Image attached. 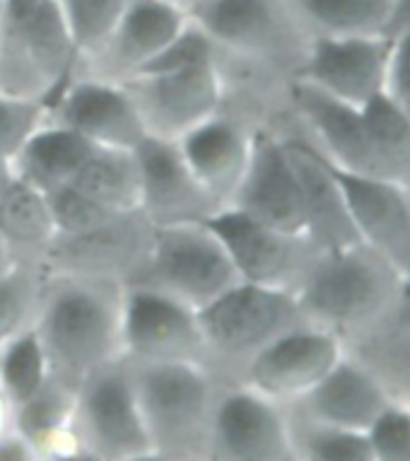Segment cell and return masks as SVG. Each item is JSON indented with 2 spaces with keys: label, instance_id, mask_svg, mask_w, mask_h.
<instances>
[{
  "label": "cell",
  "instance_id": "cell-1",
  "mask_svg": "<svg viewBox=\"0 0 410 461\" xmlns=\"http://www.w3.org/2000/svg\"><path fill=\"white\" fill-rule=\"evenodd\" d=\"M126 285L119 280L46 273L34 321L54 377L80 384L99 367L126 357Z\"/></svg>",
  "mask_w": 410,
  "mask_h": 461
},
{
  "label": "cell",
  "instance_id": "cell-2",
  "mask_svg": "<svg viewBox=\"0 0 410 461\" xmlns=\"http://www.w3.org/2000/svg\"><path fill=\"white\" fill-rule=\"evenodd\" d=\"M401 273L370 244L319 251L295 290L307 321L355 346L387 329Z\"/></svg>",
  "mask_w": 410,
  "mask_h": 461
},
{
  "label": "cell",
  "instance_id": "cell-3",
  "mask_svg": "<svg viewBox=\"0 0 410 461\" xmlns=\"http://www.w3.org/2000/svg\"><path fill=\"white\" fill-rule=\"evenodd\" d=\"M129 360L138 406L157 461H208V435L225 379L193 363Z\"/></svg>",
  "mask_w": 410,
  "mask_h": 461
},
{
  "label": "cell",
  "instance_id": "cell-4",
  "mask_svg": "<svg viewBox=\"0 0 410 461\" xmlns=\"http://www.w3.org/2000/svg\"><path fill=\"white\" fill-rule=\"evenodd\" d=\"M198 319L210 353V367L227 382H239L251 357L259 356L268 343L309 324L295 293L246 280L203 307Z\"/></svg>",
  "mask_w": 410,
  "mask_h": 461
},
{
  "label": "cell",
  "instance_id": "cell-5",
  "mask_svg": "<svg viewBox=\"0 0 410 461\" xmlns=\"http://www.w3.org/2000/svg\"><path fill=\"white\" fill-rule=\"evenodd\" d=\"M77 51L58 0L8 13L0 41V92L51 104L76 76Z\"/></svg>",
  "mask_w": 410,
  "mask_h": 461
},
{
  "label": "cell",
  "instance_id": "cell-6",
  "mask_svg": "<svg viewBox=\"0 0 410 461\" xmlns=\"http://www.w3.org/2000/svg\"><path fill=\"white\" fill-rule=\"evenodd\" d=\"M242 283L227 247L208 222L155 227L150 257L130 285H145L201 312Z\"/></svg>",
  "mask_w": 410,
  "mask_h": 461
},
{
  "label": "cell",
  "instance_id": "cell-7",
  "mask_svg": "<svg viewBox=\"0 0 410 461\" xmlns=\"http://www.w3.org/2000/svg\"><path fill=\"white\" fill-rule=\"evenodd\" d=\"M76 438L80 459L155 461L126 357L77 384Z\"/></svg>",
  "mask_w": 410,
  "mask_h": 461
},
{
  "label": "cell",
  "instance_id": "cell-8",
  "mask_svg": "<svg viewBox=\"0 0 410 461\" xmlns=\"http://www.w3.org/2000/svg\"><path fill=\"white\" fill-rule=\"evenodd\" d=\"M218 59L220 51L215 59L179 68L152 70L123 83L136 102L147 136L182 140L191 129L225 104L227 85Z\"/></svg>",
  "mask_w": 410,
  "mask_h": 461
},
{
  "label": "cell",
  "instance_id": "cell-9",
  "mask_svg": "<svg viewBox=\"0 0 410 461\" xmlns=\"http://www.w3.org/2000/svg\"><path fill=\"white\" fill-rule=\"evenodd\" d=\"M288 406L244 382H222L215 401L208 461H292Z\"/></svg>",
  "mask_w": 410,
  "mask_h": 461
},
{
  "label": "cell",
  "instance_id": "cell-10",
  "mask_svg": "<svg viewBox=\"0 0 410 461\" xmlns=\"http://www.w3.org/2000/svg\"><path fill=\"white\" fill-rule=\"evenodd\" d=\"M268 119H275V113L227 92L213 116L176 140L191 169L222 208L235 198L249 167L256 129Z\"/></svg>",
  "mask_w": 410,
  "mask_h": 461
},
{
  "label": "cell",
  "instance_id": "cell-11",
  "mask_svg": "<svg viewBox=\"0 0 410 461\" xmlns=\"http://www.w3.org/2000/svg\"><path fill=\"white\" fill-rule=\"evenodd\" d=\"M123 350L126 357L143 363H193L210 367L198 312L145 285H126Z\"/></svg>",
  "mask_w": 410,
  "mask_h": 461
},
{
  "label": "cell",
  "instance_id": "cell-12",
  "mask_svg": "<svg viewBox=\"0 0 410 461\" xmlns=\"http://www.w3.org/2000/svg\"><path fill=\"white\" fill-rule=\"evenodd\" d=\"M152 240L155 225L143 212H121L83 235H56L41 258V268L130 285L150 257Z\"/></svg>",
  "mask_w": 410,
  "mask_h": 461
},
{
  "label": "cell",
  "instance_id": "cell-13",
  "mask_svg": "<svg viewBox=\"0 0 410 461\" xmlns=\"http://www.w3.org/2000/svg\"><path fill=\"white\" fill-rule=\"evenodd\" d=\"M210 225L227 247L242 280L256 285L295 293L321 251L309 237L263 225L235 208H222Z\"/></svg>",
  "mask_w": 410,
  "mask_h": 461
},
{
  "label": "cell",
  "instance_id": "cell-14",
  "mask_svg": "<svg viewBox=\"0 0 410 461\" xmlns=\"http://www.w3.org/2000/svg\"><path fill=\"white\" fill-rule=\"evenodd\" d=\"M278 116L256 129L246 175L227 208L290 235L307 237L302 191L278 129Z\"/></svg>",
  "mask_w": 410,
  "mask_h": 461
},
{
  "label": "cell",
  "instance_id": "cell-15",
  "mask_svg": "<svg viewBox=\"0 0 410 461\" xmlns=\"http://www.w3.org/2000/svg\"><path fill=\"white\" fill-rule=\"evenodd\" d=\"M189 20L183 10L165 0H129L104 46L77 63L76 76L129 83L179 37Z\"/></svg>",
  "mask_w": 410,
  "mask_h": 461
},
{
  "label": "cell",
  "instance_id": "cell-16",
  "mask_svg": "<svg viewBox=\"0 0 410 461\" xmlns=\"http://www.w3.org/2000/svg\"><path fill=\"white\" fill-rule=\"evenodd\" d=\"M136 158L140 167V212L155 227L208 222L222 211L176 140L147 136L136 148Z\"/></svg>",
  "mask_w": 410,
  "mask_h": 461
},
{
  "label": "cell",
  "instance_id": "cell-17",
  "mask_svg": "<svg viewBox=\"0 0 410 461\" xmlns=\"http://www.w3.org/2000/svg\"><path fill=\"white\" fill-rule=\"evenodd\" d=\"M343 356L345 346L335 333L321 326L302 324L282 333L259 356L251 357L239 382L288 406L319 384Z\"/></svg>",
  "mask_w": 410,
  "mask_h": 461
},
{
  "label": "cell",
  "instance_id": "cell-18",
  "mask_svg": "<svg viewBox=\"0 0 410 461\" xmlns=\"http://www.w3.org/2000/svg\"><path fill=\"white\" fill-rule=\"evenodd\" d=\"M46 119L68 126L97 148L136 150L147 138L140 112L121 83L73 76L46 106Z\"/></svg>",
  "mask_w": 410,
  "mask_h": 461
},
{
  "label": "cell",
  "instance_id": "cell-19",
  "mask_svg": "<svg viewBox=\"0 0 410 461\" xmlns=\"http://www.w3.org/2000/svg\"><path fill=\"white\" fill-rule=\"evenodd\" d=\"M278 129L299 182L304 225L314 247L321 251H335L362 244L334 167L328 165V159L290 122L288 112L278 116Z\"/></svg>",
  "mask_w": 410,
  "mask_h": 461
},
{
  "label": "cell",
  "instance_id": "cell-20",
  "mask_svg": "<svg viewBox=\"0 0 410 461\" xmlns=\"http://www.w3.org/2000/svg\"><path fill=\"white\" fill-rule=\"evenodd\" d=\"M391 51V37H314L295 80L312 83L352 106H365L387 90Z\"/></svg>",
  "mask_w": 410,
  "mask_h": 461
},
{
  "label": "cell",
  "instance_id": "cell-21",
  "mask_svg": "<svg viewBox=\"0 0 410 461\" xmlns=\"http://www.w3.org/2000/svg\"><path fill=\"white\" fill-rule=\"evenodd\" d=\"M394 401L379 377L345 350L326 377L288 403V411L314 423L367 432Z\"/></svg>",
  "mask_w": 410,
  "mask_h": 461
},
{
  "label": "cell",
  "instance_id": "cell-22",
  "mask_svg": "<svg viewBox=\"0 0 410 461\" xmlns=\"http://www.w3.org/2000/svg\"><path fill=\"white\" fill-rule=\"evenodd\" d=\"M331 167L362 242L379 251L401 273V278L410 276V194L406 186Z\"/></svg>",
  "mask_w": 410,
  "mask_h": 461
},
{
  "label": "cell",
  "instance_id": "cell-23",
  "mask_svg": "<svg viewBox=\"0 0 410 461\" xmlns=\"http://www.w3.org/2000/svg\"><path fill=\"white\" fill-rule=\"evenodd\" d=\"M77 384L49 377L39 392L15 406L13 428L37 454V461L80 459L76 438Z\"/></svg>",
  "mask_w": 410,
  "mask_h": 461
},
{
  "label": "cell",
  "instance_id": "cell-24",
  "mask_svg": "<svg viewBox=\"0 0 410 461\" xmlns=\"http://www.w3.org/2000/svg\"><path fill=\"white\" fill-rule=\"evenodd\" d=\"M94 150L97 145H92L87 138L46 119L15 155L13 169L22 182L49 194L73 182Z\"/></svg>",
  "mask_w": 410,
  "mask_h": 461
},
{
  "label": "cell",
  "instance_id": "cell-25",
  "mask_svg": "<svg viewBox=\"0 0 410 461\" xmlns=\"http://www.w3.org/2000/svg\"><path fill=\"white\" fill-rule=\"evenodd\" d=\"M0 237L8 242L17 261L39 266L56 237L54 215L46 194L22 182L17 175L0 201Z\"/></svg>",
  "mask_w": 410,
  "mask_h": 461
},
{
  "label": "cell",
  "instance_id": "cell-26",
  "mask_svg": "<svg viewBox=\"0 0 410 461\" xmlns=\"http://www.w3.org/2000/svg\"><path fill=\"white\" fill-rule=\"evenodd\" d=\"M309 37H387L394 0H288Z\"/></svg>",
  "mask_w": 410,
  "mask_h": 461
},
{
  "label": "cell",
  "instance_id": "cell-27",
  "mask_svg": "<svg viewBox=\"0 0 410 461\" xmlns=\"http://www.w3.org/2000/svg\"><path fill=\"white\" fill-rule=\"evenodd\" d=\"M73 186L109 211H140V167L136 150L97 148L73 179Z\"/></svg>",
  "mask_w": 410,
  "mask_h": 461
},
{
  "label": "cell",
  "instance_id": "cell-28",
  "mask_svg": "<svg viewBox=\"0 0 410 461\" xmlns=\"http://www.w3.org/2000/svg\"><path fill=\"white\" fill-rule=\"evenodd\" d=\"M362 109L367 131L372 138L374 150L387 169L391 182L408 186L410 184V116L388 97L387 90L374 95Z\"/></svg>",
  "mask_w": 410,
  "mask_h": 461
},
{
  "label": "cell",
  "instance_id": "cell-29",
  "mask_svg": "<svg viewBox=\"0 0 410 461\" xmlns=\"http://www.w3.org/2000/svg\"><path fill=\"white\" fill-rule=\"evenodd\" d=\"M290 432L295 459L312 461H374L370 435L360 430H345L334 425H321L290 413Z\"/></svg>",
  "mask_w": 410,
  "mask_h": 461
},
{
  "label": "cell",
  "instance_id": "cell-30",
  "mask_svg": "<svg viewBox=\"0 0 410 461\" xmlns=\"http://www.w3.org/2000/svg\"><path fill=\"white\" fill-rule=\"evenodd\" d=\"M41 290H44V268L31 261H17L0 278V348L34 326Z\"/></svg>",
  "mask_w": 410,
  "mask_h": 461
},
{
  "label": "cell",
  "instance_id": "cell-31",
  "mask_svg": "<svg viewBox=\"0 0 410 461\" xmlns=\"http://www.w3.org/2000/svg\"><path fill=\"white\" fill-rule=\"evenodd\" d=\"M51 377L49 357L34 326L0 348V386L13 403H22Z\"/></svg>",
  "mask_w": 410,
  "mask_h": 461
},
{
  "label": "cell",
  "instance_id": "cell-32",
  "mask_svg": "<svg viewBox=\"0 0 410 461\" xmlns=\"http://www.w3.org/2000/svg\"><path fill=\"white\" fill-rule=\"evenodd\" d=\"M345 350H352L350 356L367 365L387 386V392L391 396L398 393L401 403L410 409V336L381 331Z\"/></svg>",
  "mask_w": 410,
  "mask_h": 461
},
{
  "label": "cell",
  "instance_id": "cell-33",
  "mask_svg": "<svg viewBox=\"0 0 410 461\" xmlns=\"http://www.w3.org/2000/svg\"><path fill=\"white\" fill-rule=\"evenodd\" d=\"M58 5L73 34L80 63L104 46L116 23L121 20L129 0H58Z\"/></svg>",
  "mask_w": 410,
  "mask_h": 461
},
{
  "label": "cell",
  "instance_id": "cell-34",
  "mask_svg": "<svg viewBox=\"0 0 410 461\" xmlns=\"http://www.w3.org/2000/svg\"><path fill=\"white\" fill-rule=\"evenodd\" d=\"M46 198H49L51 215H54L56 235H83L94 227L104 225L116 215H121V212L109 211L107 205L97 203L94 198L83 194L73 184L49 191Z\"/></svg>",
  "mask_w": 410,
  "mask_h": 461
},
{
  "label": "cell",
  "instance_id": "cell-35",
  "mask_svg": "<svg viewBox=\"0 0 410 461\" xmlns=\"http://www.w3.org/2000/svg\"><path fill=\"white\" fill-rule=\"evenodd\" d=\"M46 122V104L0 92V158L15 159L22 145Z\"/></svg>",
  "mask_w": 410,
  "mask_h": 461
},
{
  "label": "cell",
  "instance_id": "cell-36",
  "mask_svg": "<svg viewBox=\"0 0 410 461\" xmlns=\"http://www.w3.org/2000/svg\"><path fill=\"white\" fill-rule=\"evenodd\" d=\"M374 461H410V409L391 403L367 430Z\"/></svg>",
  "mask_w": 410,
  "mask_h": 461
},
{
  "label": "cell",
  "instance_id": "cell-37",
  "mask_svg": "<svg viewBox=\"0 0 410 461\" xmlns=\"http://www.w3.org/2000/svg\"><path fill=\"white\" fill-rule=\"evenodd\" d=\"M387 95L410 116V30L394 37V51L388 61Z\"/></svg>",
  "mask_w": 410,
  "mask_h": 461
},
{
  "label": "cell",
  "instance_id": "cell-38",
  "mask_svg": "<svg viewBox=\"0 0 410 461\" xmlns=\"http://www.w3.org/2000/svg\"><path fill=\"white\" fill-rule=\"evenodd\" d=\"M384 331L401 333V336H410V276H403L401 287H398V297H396L394 312Z\"/></svg>",
  "mask_w": 410,
  "mask_h": 461
},
{
  "label": "cell",
  "instance_id": "cell-39",
  "mask_svg": "<svg viewBox=\"0 0 410 461\" xmlns=\"http://www.w3.org/2000/svg\"><path fill=\"white\" fill-rule=\"evenodd\" d=\"M0 461H37V454L30 442L13 428L5 435H0Z\"/></svg>",
  "mask_w": 410,
  "mask_h": 461
},
{
  "label": "cell",
  "instance_id": "cell-40",
  "mask_svg": "<svg viewBox=\"0 0 410 461\" xmlns=\"http://www.w3.org/2000/svg\"><path fill=\"white\" fill-rule=\"evenodd\" d=\"M406 30H410V0H394L387 37L394 39L396 34H401Z\"/></svg>",
  "mask_w": 410,
  "mask_h": 461
},
{
  "label": "cell",
  "instance_id": "cell-41",
  "mask_svg": "<svg viewBox=\"0 0 410 461\" xmlns=\"http://www.w3.org/2000/svg\"><path fill=\"white\" fill-rule=\"evenodd\" d=\"M13 418H15V403L10 401L5 389L0 386V435L13 430Z\"/></svg>",
  "mask_w": 410,
  "mask_h": 461
},
{
  "label": "cell",
  "instance_id": "cell-42",
  "mask_svg": "<svg viewBox=\"0 0 410 461\" xmlns=\"http://www.w3.org/2000/svg\"><path fill=\"white\" fill-rule=\"evenodd\" d=\"M15 182V169H13V162L5 158H0V201L8 194L10 184Z\"/></svg>",
  "mask_w": 410,
  "mask_h": 461
},
{
  "label": "cell",
  "instance_id": "cell-43",
  "mask_svg": "<svg viewBox=\"0 0 410 461\" xmlns=\"http://www.w3.org/2000/svg\"><path fill=\"white\" fill-rule=\"evenodd\" d=\"M15 264H17L15 254H13V249L8 247V242L0 237V278H3V276H5V273H8Z\"/></svg>",
  "mask_w": 410,
  "mask_h": 461
},
{
  "label": "cell",
  "instance_id": "cell-44",
  "mask_svg": "<svg viewBox=\"0 0 410 461\" xmlns=\"http://www.w3.org/2000/svg\"><path fill=\"white\" fill-rule=\"evenodd\" d=\"M165 3H169V5H174V8L183 10L186 15H191L193 10H198L203 3H208V0H165Z\"/></svg>",
  "mask_w": 410,
  "mask_h": 461
},
{
  "label": "cell",
  "instance_id": "cell-45",
  "mask_svg": "<svg viewBox=\"0 0 410 461\" xmlns=\"http://www.w3.org/2000/svg\"><path fill=\"white\" fill-rule=\"evenodd\" d=\"M39 0H8V13H22V10L31 8Z\"/></svg>",
  "mask_w": 410,
  "mask_h": 461
},
{
  "label": "cell",
  "instance_id": "cell-46",
  "mask_svg": "<svg viewBox=\"0 0 410 461\" xmlns=\"http://www.w3.org/2000/svg\"><path fill=\"white\" fill-rule=\"evenodd\" d=\"M5 24H8V0H0V41L5 34Z\"/></svg>",
  "mask_w": 410,
  "mask_h": 461
},
{
  "label": "cell",
  "instance_id": "cell-47",
  "mask_svg": "<svg viewBox=\"0 0 410 461\" xmlns=\"http://www.w3.org/2000/svg\"><path fill=\"white\" fill-rule=\"evenodd\" d=\"M406 191H408V194H410V184H408V186H406Z\"/></svg>",
  "mask_w": 410,
  "mask_h": 461
}]
</instances>
